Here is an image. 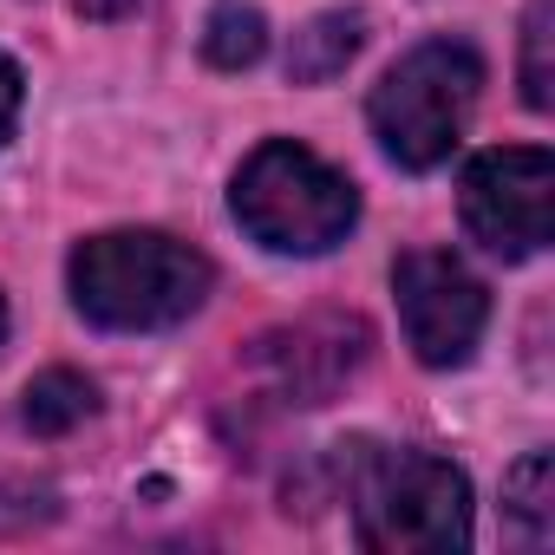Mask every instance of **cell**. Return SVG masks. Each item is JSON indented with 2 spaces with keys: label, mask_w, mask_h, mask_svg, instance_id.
I'll use <instances>...</instances> for the list:
<instances>
[{
  "label": "cell",
  "mask_w": 555,
  "mask_h": 555,
  "mask_svg": "<svg viewBox=\"0 0 555 555\" xmlns=\"http://www.w3.org/2000/svg\"><path fill=\"white\" fill-rule=\"evenodd\" d=\"M340 496L353 503V535L373 555H457L470 548V483L451 457L412 444H334Z\"/></svg>",
  "instance_id": "obj_1"
},
{
  "label": "cell",
  "mask_w": 555,
  "mask_h": 555,
  "mask_svg": "<svg viewBox=\"0 0 555 555\" xmlns=\"http://www.w3.org/2000/svg\"><path fill=\"white\" fill-rule=\"evenodd\" d=\"M66 288L73 308L105 334H164L209 301L216 261L164 229H105L73 248Z\"/></svg>",
  "instance_id": "obj_2"
},
{
  "label": "cell",
  "mask_w": 555,
  "mask_h": 555,
  "mask_svg": "<svg viewBox=\"0 0 555 555\" xmlns=\"http://www.w3.org/2000/svg\"><path fill=\"white\" fill-rule=\"evenodd\" d=\"M229 209L274 255H327L353 235L360 190H353L347 170H334L308 144L268 138L242 157V170L229 183Z\"/></svg>",
  "instance_id": "obj_3"
},
{
  "label": "cell",
  "mask_w": 555,
  "mask_h": 555,
  "mask_svg": "<svg viewBox=\"0 0 555 555\" xmlns=\"http://www.w3.org/2000/svg\"><path fill=\"white\" fill-rule=\"evenodd\" d=\"M483 92V53L470 40H418L366 99V125L399 170H438Z\"/></svg>",
  "instance_id": "obj_4"
},
{
  "label": "cell",
  "mask_w": 555,
  "mask_h": 555,
  "mask_svg": "<svg viewBox=\"0 0 555 555\" xmlns=\"http://www.w3.org/2000/svg\"><path fill=\"white\" fill-rule=\"evenodd\" d=\"M457 216L477 248L503 261H529L555 235V157L542 144L477 151L457 183Z\"/></svg>",
  "instance_id": "obj_5"
},
{
  "label": "cell",
  "mask_w": 555,
  "mask_h": 555,
  "mask_svg": "<svg viewBox=\"0 0 555 555\" xmlns=\"http://www.w3.org/2000/svg\"><path fill=\"white\" fill-rule=\"evenodd\" d=\"M392 301H399L405 347L418 353V366L438 373L464 366L490 327V288L444 248H412L392 261Z\"/></svg>",
  "instance_id": "obj_6"
},
{
  "label": "cell",
  "mask_w": 555,
  "mask_h": 555,
  "mask_svg": "<svg viewBox=\"0 0 555 555\" xmlns=\"http://www.w3.org/2000/svg\"><path fill=\"white\" fill-rule=\"evenodd\" d=\"M366 340L373 334L360 321H308L288 334H268L255 360L274 373V392L288 405H327V392L366 360Z\"/></svg>",
  "instance_id": "obj_7"
},
{
  "label": "cell",
  "mask_w": 555,
  "mask_h": 555,
  "mask_svg": "<svg viewBox=\"0 0 555 555\" xmlns=\"http://www.w3.org/2000/svg\"><path fill=\"white\" fill-rule=\"evenodd\" d=\"M366 47V14L353 8H334V14H314L295 40H288V79L295 86H327L340 79Z\"/></svg>",
  "instance_id": "obj_8"
},
{
  "label": "cell",
  "mask_w": 555,
  "mask_h": 555,
  "mask_svg": "<svg viewBox=\"0 0 555 555\" xmlns=\"http://www.w3.org/2000/svg\"><path fill=\"white\" fill-rule=\"evenodd\" d=\"M92 412H99V386H92L86 373H73V366L40 373V379L27 386V399H21V425H27L34 438H66V431H79Z\"/></svg>",
  "instance_id": "obj_9"
},
{
  "label": "cell",
  "mask_w": 555,
  "mask_h": 555,
  "mask_svg": "<svg viewBox=\"0 0 555 555\" xmlns=\"http://www.w3.org/2000/svg\"><path fill=\"white\" fill-rule=\"evenodd\" d=\"M503 516L516 522V535L529 548H548V535H555V457L548 451H529L503 477Z\"/></svg>",
  "instance_id": "obj_10"
},
{
  "label": "cell",
  "mask_w": 555,
  "mask_h": 555,
  "mask_svg": "<svg viewBox=\"0 0 555 555\" xmlns=\"http://www.w3.org/2000/svg\"><path fill=\"white\" fill-rule=\"evenodd\" d=\"M268 53V21L248 0H216L209 21H203V60L216 73H248Z\"/></svg>",
  "instance_id": "obj_11"
},
{
  "label": "cell",
  "mask_w": 555,
  "mask_h": 555,
  "mask_svg": "<svg viewBox=\"0 0 555 555\" xmlns=\"http://www.w3.org/2000/svg\"><path fill=\"white\" fill-rule=\"evenodd\" d=\"M548 0H529L522 14V105L548 112Z\"/></svg>",
  "instance_id": "obj_12"
},
{
  "label": "cell",
  "mask_w": 555,
  "mask_h": 555,
  "mask_svg": "<svg viewBox=\"0 0 555 555\" xmlns=\"http://www.w3.org/2000/svg\"><path fill=\"white\" fill-rule=\"evenodd\" d=\"M21 99H27V79H21V66L0 53V144L14 138V125H21Z\"/></svg>",
  "instance_id": "obj_13"
},
{
  "label": "cell",
  "mask_w": 555,
  "mask_h": 555,
  "mask_svg": "<svg viewBox=\"0 0 555 555\" xmlns=\"http://www.w3.org/2000/svg\"><path fill=\"white\" fill-rule=\"evenodd\" d=\"M73 8H79L86 21H125V14L144 8V0H73Z\"/></svg>",
  "instance_id": "obj_14"
},
{
  "label": "cell",
  "mask_w": 555,
  "mask_h": 555,
  "mask_svg": "<svg viewBox=\"0 0 555 555\" xmlns=\"http://www.w3.org/2000/svg\"><path fill=\"white\" fill-rule=\"evenodd\" d=\"M0 340H8V301H0Z\"/></svg>",
  "instance_id": "obj_15"
}]
</instances>
